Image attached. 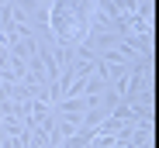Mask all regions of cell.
Here are the masks:
<instances>
[{
    "mask_svg": "<svg viewBox=\"0 0 159 148\" xmlns=\"http://www.w3.org/2000/svg\"><path fill=\"white\" fill-rule=\"evenodd\" d=\"M97 14V0H52L48 7V35L59 48H76L87 41Z\"/></svg>",
    "mask_w": 159,
    "mask_h": 148,
    "instance_id": "cell-1",
    "label": "cell"
}]
</instances>
